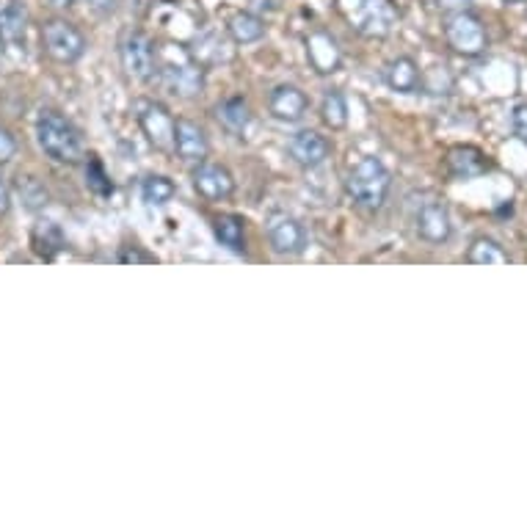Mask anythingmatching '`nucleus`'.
I'll use <instances>...</instances> for the list:
<instances>
[{"label": "nucleus", "instance_id": "nucleus-26", "mask_svg": "<svg viewBox=\"0 0 527 527\" xmlns=\"http://www.w3.org/2000/svg\"><path fill=\"white\" fill-rule=\"evenodd\" d=\"M86 185L97 196L114 194V183L108 180V174H105L103 163L97 161V155H89V161H86Z\"/></svg>", "mask_w": 527, "mask_h": 527}, {"label": "nucleus", "instance_id": "nucleus-9", "mask_svg": "<svg viewBox=\"0 0 527 527\" xmlns=\"http://www.w3.org/2000/svg\"><path fill=\"white\" fill-rule=\"evenodd\" d=\"M194 188L199 196H205L207 202H221L235 194V177L227 166L221 163H196L194 169Z\"/></svg>", "mask_w": 527, "mask_h": 527}, {"label": "nucleus", "instance_id": "nucleus-16", "mask_svg": "<svg viewBox=\"0 0 527 527\" xmlns=\"http://www.w3.org/2000/svg\"><path fill=\"white\" fill-rule=\"evenodd\" d=\"M384 81L390 86L392 92H401V94H414L420 92V69L414 64L409 56L401 58H392L387 69H384Z\"/></svg>", "mask_w": 527, "mask_h": 527}, {"label": "nucleus", "instance_id": "nucleus-7", "mask_svg": "<svg viewBox=\"0 0 527 527\" xmlns=\"http://www.w3.org/2000/svg\"><path fill=\"white\" fill-rule=\"evenodd\" d=\"M265 238L271 243V249L282 257H298L307 249V230L298 218L287 216V213H271L265 221Z\"/></svg>", "mask_w": 527, "mask_h": 527}, {"label": "nucleus", "instance_id": "nucleus-33", "mask_svg": "<svg viewBox=\"0 0 527 527\" xmlns=\"http://www.w3.org/2000/svg\"><path fill=\"white\" fill-rule=\"evenodd\" d=\"M47 3H50V6H58V9H67L75 0H47Z\"/></svg>", "mask_w": 527, "mask_h": 527}, {"label": "nucleus", "instance_id": "nucleus-10", "mask_svg": "<svg viewBox=\"0 0 527 527\" xmlns=\"http://www.w3.org/2000/svg\"><path fill=\"white\" fill-rule=\"evenodd\" d=\"M329 141L315 133V130H298L296 136H290L287 141V155L293 158V163H298L301 169H318L329 158Z\"/></svg>", "mask_w": 527, "mask_h": 527}, {"label": "nucleus", "instance_id": "nucleus-15", "mask_svg": "<svg viewBox=\"0 0 527 527\" xmlns=\"http://www.w3.org/2000/svg\"><path fill=\"white\" fill-rule=\"evenodd\" d=\"M307 58H310V64L321 75L326 72H334V69L340 67V47H337V39L332 34H326V31H312L307 36Z\"/></svg>", "mask_w": 527, "mask_h": 527}, {"label": "nucleus", "instance_id": "nucleus-28", "mask_svg": "<svg viewBox=\"0 0 527 527\" xmlns=\"http://www.w3.org/2000/svg\"><path fill=\"white\" fill-rule=\"evenodd\" d=\"M14 152H17V141L9 130H3L0 127V163H9L14 158Z\"/></svg>", "mask_w": 527, "mask_h": 527}, {"label": "nucleus", "instance_id": "nucleus-24", "mask_svg": "<svg viewBox=\"0 0 527 527\" xmlns=\"http://www.w3.org/2000/svg\"><path fill=\"white\" fill-rule=\"evenodd\" d=\"M467 263L472 265H505L508 263V254L489 238H478L472 243L470 252H467Z\"/></svg>", "mask_w": 527, "mask_h": 527}, {"label": "nucleus", "instance_id": "nucleus-22", "mask_svg": "<svg viewBox=\"0 0 527 527\" xmlns=\"http://www.w3.org/2000/svg\"><path fill=\"white\" fill-rule=\"evenodd\" d=\"M25 20H28V17H25V9L17 0H12L9 6H3V9H0V39L9 42V45L25 39Z\"/></svg>", "mask_w": 527, "mask_h": 527}, {"label": "nucleus", "instance_id": "nucleus-25", "mask_svg": "<svg viewBox=\"0 0 527 527\" xmlns=\"http://www.w3.org/2000/svg\"><path fill=\"white\" fill-rule=\"evenodd\" d=\"M321 114L323 122L332 127V130H340V127L348 125V103H345V97L340 92H326L321 105Z\"/></svg>", "mask_w": 527, "mask_h": 527}, {"label": "nucleus", "instance_id": "nucleus-14", "mask_svg": "<svg viewBox=\"0 0 527 527\" xmlns=\"http://www.w3.org/2000/svg\"><path fill=\"white\" fill-rule=\"evenodd\" d=\"M138 125L155 147H172V127L174 119L169 111L158 103H138Z\"/></svg>", "mask_w": 527, "mask_h": 527}, {"label": "nucleus", "instance_id": "nucleus-12", "mask_svg": "<svg viewBox=\"0 0 527 527\" xmlns=\"http://www.w3.org/2000/svg\"><path fill=\"white\" fill-rule=\"evenodd\" d=\"M489 169H492V163L478 147L464 144V147H453L447 152V172L453 180H475Z\"/></svg>", "mask_w": 527, "mask_h": 527}, {"label": "nucleus", "instance_id": "nucleus-5", "mask_svg": "<svg viewBox=\"0 0 527 527\" xmlns=\"http://www.w3.org/2000/svg\"><path fill=\"white\" fill-rule=\"evenodd\" d=\"M445 39L447 45L453 47L461 56H481L486 45H489V36L483 28L481 17L478 14L467 12H453L445 20Z\"/></svg>", "mask_w": 527, "mask_h": 527}, {"label": "nucleus", "instance_id": "nucleus-13", "mask_svg": "<svg viewBox=\"0 0 527 527\" xmlns=\"http://www.w3.org/2000/svg\"><path fill=\"white\" fill-rule=\"evenodd\" d=\"M268 111L279 122H298L307 114V94L301 92L298 86L282 83L268 94Z\"/></svg>", "mask_w": 527, "mask_h": 527}, {"label": "nucleus", "instance_id": "nucleus-20", "mask_svg": "<svg viewBox=\"0 0 527 527\" xmlns=\"http://www.w3.org/2000/svg\"><path fill=\"white\" fill-rule=\"evenodd\" d=\"M227 31H230V36L238 42V45H252V42H257V39H263L265 23L260 20V17H254V14L238 12L230 17Z\"/></svg>", "mask_w": 527, "mask_h": 527}, {"label": "nucleus", "instance_id": "nucleus-31", "mask_svg": "<svg viewBox=\"0 0 527 527\" xmlns=\"http://www.w3.org/2000/svg\"><path fill=\"white\" fill-rule=\"evenodd\" d=\"M9 210H12V191H9V185L0 174V216H6Z\"/></svg>", "mask_w": 527, "mask_h": 527}, {"label": "nucleus", "instance_id": "nucleus-18", "mask_svg": "<svg viewBox=\"0 0 527 527\" xmlns=\"http://www.w3.org/2000/svg\"><path fill=\"white\" fill-rule=\"evenodd\" d=\"M163 83L172 89V94H180V97H194V94L202 92L205 86V75L199 64H185V67H163Z\"/></svg>", "mask_w": 527, "mask_h": 527}, {"label": "nucleus", "instance_id": "nucleus-21", "mask_svg": "<svg viewBox=\"0 0 527 527\" xmlns=\"http://www.w3.org/2000/svg\"><path fill=\"white\" fill-rule=\"evenodd\" d=\"M216 116L218 122H221V127L230 130V133H243L246 125H249V119H252L249 105H246L243 97H230V100H224V103L216 108Z\"/></svg>", "mask_w": 527, "mask_h": 527}, {"label": "nucleus", "instance_id": "nucleus-29", "mask_svg": "<svg viewBox=\"0 0 527 527\" xmlns=\"http://www.w3.org/2000/svg\"><path fill=\"white\" fill-rule=\"evenodd\" d=\"M514 133L527 144V105L514 108Z\"/></svg>", "mask_w": 527, "mask_h": 527}, {"label": "nucleus", "instance_id": "nucleus-11", "mask_svg": "<svg viewBox=\"0 0 527 527\" xmlns=\"http://www.w3.org/2000/svg\"><path fill=\"white\" fill-rule=\"evenodd\" d=\"M172 149L188 163H202L210 152L207 136L202 127L191 119H174L172 127Z\"/></svg>", "mask_w": 527, "mask_h": 527}, {"label": "nucleus", "instance_id": "nucleus-30", "mask_svg": "<svg viewBox=\"0 0 527 527\" xmlns=\"http://www.w3.org/2000/svg\"><path fill=\"white\" fill-rule=\"evenodd\" d=\"M119 260H122V263H155V257L141 252V249H125V252L119 254Z\"/></svg>", "mask_w": 527, "mask_h": 527}, {"label": "nucleus", "instance_id": "nucleus-23", "mask_svg": "<svg viewBox=\"0 0 527 527\" xmlns=\"http://www.w3.org/2000/svg\"><path fill=\"white\" fill-rule=\"evenodd\" d=\"M141 196H144L147 205L161 207L166 205V202H172L174 183L169 177H163V174H152V177H147V180L141 183Z\"/></svg>", "mask_w": 527, "mask_h": 527}, {"label": "nucleus", "instance_id": "nucleus-27", "mask_svg": "<svg viewBox=\"0 0 527 527\" xmlns=\"http://www.w3.org/2000/svg\"><path fill=\"white\" fill-rule=\"evenodd\" d=\"M17 191L23 196V202L28 210H39V207L47 205V191L39 185V180H34V177H20Z\"/></svg>", "mask_w": 527, "mask_h": 527}, {"label": "nucleus", "instance_id": "nucleus-4", "mask_svg": "<svg viewBox=\"0 0 527 527\" xmlns=\"http://www.w3.org/2000/svg\"><path fill=\"white\" fill-rule=\"evenodd\" d=\"M119 58L130 78L149 83L158 75V50L144 31H125L119 39Z\"/></svg>", "mask_w": 527, "mask_h": 527}, {"label": "nucleus", "instance_id": "nucleus-6", "mask_svg": "<svg viewBox=\"0 0 527 527\" xmlns=\"http://www.w3.org/2000/svg\"><path fill=\"white\" fill-rule=\"evenodd\" d=\"M42 45L58 64H75L86 53V36L67 20H47L42 25Z\"/></svg>", "mask_w": 527, "mask_h": 527}, {"label": "nucleus", "instance_id": "nucleus-32", "mask_svg": "<svg viewBox=\"0 0 527 527\" xmlns=\"http://www.w3.org/2000/svg\"><path fill=\"white\" fill-rule=\"evenodd\" d=\"M467 3H470V0H439V6H442L445 12H461V9H467Z\"/></svg>", "mask_w": 527, "mask_h": 527}, {"label": "nucleus", "instance_id": "nucleus-34", "mask_svg": "<svg viewBox=\"0 0 527 527\" xmlns=\"http://www.w3.org/2000/svg\"><path fill=\"white\" fill-rule=\"evenodd\" d=\"M505 3H519V0H505Z\"/></svg>", "mask_w": 527, "mask_h": 527}, {"label": "nucleus", "instance_id": "nucleus-17", "mask_svg": "<svg viewBox=\"0 0 527 527\" xmlns=\"http://www.w3.org/2000/svg\"><path fill=\"white\" fill-rule=\"evenodd\" d=\"M213 235L216 241L232 254L246 252V221L235 213H221L213 218Z\"/></svg>", "mask_w": 527, "mask_h": 527}, {"label": "nucleus", "instance_id": "nucleus-1", "mask_svg": "<svg viewBox=\"0 0 527 527\" xmlns=\"http://www.w3.org/2000/svg\"><path fill=\"white\" fill-rule=\"evenodd\" d=\"M36 141L50 161L75 166L83 161V138L78 127L53 108H42L36 116Z\"/></svg>", "mask_w": 527, "mask_h": 527}, {"label": "nucleus", "instance_id": "nucleus-3", "mask_svg": "<svg viewBox=\"0 0 527 527\" xmlns=\"http://www.w3.org/2000/svg\"><path fill=\"white\" fill-rule=\"evenodd\" d=\"M340 14L362 36H387L398 23L392 0H337Z\"/></svg>", "mask_w": 527, "mask_h": 527}, {"label": "nucleus", "instance_id": "nucleus-19", "mask_svg": "<svg viewBox=\"0 0 527 527\" xmlns=\"http://www.w3.org/2000/svg\"><path fill=\"white\" fill-rule=\"evenodd\" d=\"M31 243H34V252L42 257V260H56L58 252H64L67 249V238H64V232L58 224L53 221H45V224H39L31 235Z\"/></svg>", "mask_w": 527, "mask_h": 527}, {"label": "nucleus", "instance_id": "nucleus-8", "mask_svg": "<svg viewBox=\"0 0 527 527\" xmlns=\"http://www.w3.org/2000/svg\"><path fill=\"white\" fill-rule=\"evenodd\" d=\"M414 230H417V235L425 243H434V246L450 241L453 221H450L445 202L442 199H428V202L417 207V213H414Z\"/></svg>", "mask_w": 527, "mask_h": 527}, {"label": "nucleus", "instance_id": "nucleus-2", "mask_svg": "<svg viewBox=\"0 0 527 527\" xmlns=\"http://www.w3.org/2000/svg\"><path fill=\"white\" fill-rule=\"evenodd\" d=\"M390 185V169H387L379 158H373V155L359 158V161L348 169V174H345V191L354 199V205L362 207V210H379V207L387 202Z\"/></svg>", "mask_w": 527, "mask_h": 527}]
</instances>
